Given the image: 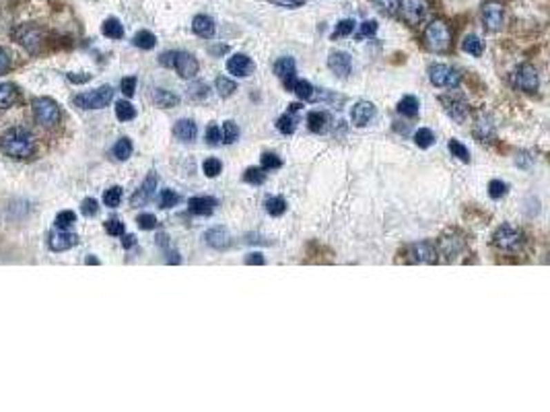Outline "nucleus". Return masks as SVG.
<instances>
[{
	"label": "nucleus",
	"instance_id": "obj_1",
	"mask_svg": "<svg viewBox=\"0 0 550 412\" xmlns=\"http://www.w3.org/2000/svg\"><path fill=\"white\" fill-rule=\"evenodd\" d=\"M0 150L12 159H25L33 155L35 142L31 133H27L25 128H12L0 138Z\"/></svg>",
	"mask_w": 550,
	"mask_h": 412
},
{
	"label": "nucleus",
	"instance_id": "obj_2",
	"mask_svg": "<svg viewBox=\"0 0 550 412\" xmlns=\"http://www.w3.org/2000/svg\"><path fill=\"white\" fill-rule=\"evenodd\" d=\"M422 41L424 48L431 52H445L451 43V31L449 25L441 19H435L426 25L424 33H422Z\"/></svg>",
	"mask_w": 550,
	"mask_h": 412
},
{
	"label": "nucleus",
	"instance_id": "obj_3",
	"mask_svg": "<svg viewBox=\"0 0 550 412\" xmlns=\"http://www.w3.org/2000/svg\"><path fill=\"white\" fill-rule=\"evenodd\" d=\"M114 99V89L112 87H99L95 91H89V93H81L72 99V104L79 108V110H101L106 106H110Z\"/></svg>",
	"mask_w": 550,
	"mask_h": 412
},
{
	"label": "nucleus",
	"instance_id": "obj_4",
	"mask_svg": "<svg viewBox=\"0 0 550 412\" xmlns=\"http://www.w3.org/2000/svg\"><path fill=\"white\" fill-rule=\"evenodd\" d=\"M524 244V233L518 227L501 225L493 235V246L501 252H515Z\"/></svg>",
	"mask_w": 550,
	"mask_h": 412
},
{
	"label": "nucleus",
	"instance_id": "obj_5",
	"mask_svg": "<svg viewBox=\"0 0 550 412\" xmlns=\"http://www.w3.org/2000/svg\"><path fill=\"white\" fill-rule=\"evenodd\" d=\"M429 81L441 89H458L462 83V75L447 64H433L429 68Z\"/></svg>",
	"mask_w": 550,
	"mask_h": 412
},
{
	"label": "nucleus",
	"instance_id": "obj_6",
	"mask_svg": "<svg viewBox=\"0 0 550 412\" xmlns=\"http://www.w3.org/2000/svg\"><path fill=\"white\" fill-rule=\"evenodd\" d=\"M33 116L41 126L50 128L60 122V108L50 97H37L33 99Z\"/></svg>",
	"mask_w": 550,
	"mask_h": 412
},
{
	"label": "nucleus",
	"instance_id": "obj_7",
	"mask_svg": "<svg viewBox=\"0 0 550 412\" xmlns=\"http://www.w3.org/2000/svg\"><path fill=\"white\" fill-rule=\"evenodd\" d=\"M511 85L518 89V91H524V93H536L538 91V72L534 66L530 64H522L513 75H511Z\"/></svg>",
	"mask_w": 550,
	"mask_h": 412
},
{
	"label": "nucleus",
	"instance_id": "obj_8",
	"mask_svg": "<svg viewBox=\"0 0 550 412\" xmlns=\"http://www.w3.org/2000/svg\"><path fill=\"white\" fill-rule=\"evenodd\" d=\"M398 10H400V17H402L411 27H416V25L426 17L429 4H426V0H400Z\"/></svg>",
	"mask_w": 550,
	"mask_h": 412
},
{
	"label": "nucleus",
	"instance_id": "obj_9",
	"mask_svg": "<svg viewBox=\"0 0 550 412\" xmlns=\"http://www.w3.org/2000/svg\"><path fill=\"white\" fill-rule=\"evenodd\" d=\"M406 260L411 264H435L437 262V248L431 242L414 244L406 250Z\"/></svg>",
	"mask_w": 550,
	"mask_h": 412
},
{
	"label": "nucleus",
	"instance_id": "obj_10",
	"mask_svg": "<svg viewBox=\"0 0 550 412\" xmlns=\"http://www.w3.org/2000/svg\"><path fill=\"white\" fill-rule=\"evenodd\" d=\"M173 68L177 70V75L181 79H192V77L198 75V60L192 54H188V52H175Z\"/></svg>",
	"mask_w": 550,
	"mask_h": 412
},
{
	"label": "nucleus",
	"instance_id": "obj_11",
	"mask_svg": "<svg viewBox=\"0 0 550 412\" xmlns=\"http://www.w3.org/2000/svg\"><path fill=\"white\" fill-rule=\"evenodd\" d=\"M375 114H377V110H375V106L371 101H359L351 110V122L357 128H365L375 118Z\"/></svg>",
	"mask_w": 550,
	"mask_h": 412
},
{
	"label": "nucleus",
	"instance_id": "obj_12",
	"mask_svg": "<svg viewBox=\"0 0 550 412\" xmlns=\"http://www.w3.org/2000/svg\"><path fill=\"white\" fill-rule=\"evenodd\" d=\"M275 72L278 75V79L282 81L284 89L286 91H293V85H295V75H297V66H295V60L284 56V58H278L275 64Z\"/></svg>",
	"mask_w": 550,
	"mask_h": 412
},
{
	"label": "nucleus",
	"instance_id": "obj_13",
	"mask_svg": "<svg viewBox=\"0 0 550 412\" xmlns=\"http://www.w3.org/2000/svg\"><path fill=\"white\" fill-rule=\"evenodd\" d=\"M482 21L489 31H499L503 25V6L495 0H489L482 6Z\"/></svg>",
	"mask_w": 550,
	"mask_h": 412
},
{
	"label": "nucleus",
	"instance_id": "obj_14",
	"mask_svg": "<svg viewBox=\"0 0 550 412\" xmlns=\"http://www.w3.org/2000/svg\"><path fill=\"white\" fill-rule=\"evenodd\" d=\"M79 244V237L75 233H68L66 229H58L56 233L48 235V246L52 252H66Z\"/></svg>",
	"mask_w": 550,
	"mask_h": 412
},
{
	"label": "nucleus",
	"instance_id": "obj_15",
	"mask_svg": "<svg viewBox=\"0 0 550 412\" xmlns=\"http://www.w3.org/2000/svg\"><path fill=\"white\" fill-rule=\"evenodd\" d=\"M254 60L246 54H233L229 60H227V70L233 75V77H250L254 72Z\"/></svg>",
	"mask_w": 550,
	"mask_h": 412
},
{
	"label": "nucleus",
	"instance_id": "obj_16",
	"mask_svg": "<svg viewBox=\"0 0 550 412\" xmlns=\"http://www.w3.org/2000/svg\"><path fill=\"white\" fill-rule=\"evenodd\" d=\"M328 66L334 75H338L340 79H346L353 70V60L346 52H332L328 58Z\"/></svg>",
	"mask_w": 550,
	"mask_h": 412
},
{
	"label": "nucleus",
	"instance_id": "obj_17",
	"mask_svg": "<svg viewBox=\"0 0 550 412\" xmlns=\"http://www.w3.org/2000/svg\"><path fill=\"white\" fill-rule=\"evenodd\" d=\"M155 188H157V175H155V173H148L146 179L142 182V186H140L137 192L132 194L130 204H132V206H144L146 202H150V198H153V194H155Z\"/></svg>",
	"mask_w": 550,
	"mask_h": 412
},
{
	"label": "nucleus",
	"instance_id": "obj_18",
	"mask_svg": "<svg viewBox=\"0 0 550 412\" xmlns=\"http://www.w3.org/2000/svg\"><path fill=\"white\" fill-rule=\"evenodd\" d=\"M204 242L213 250H227L231 248V235L225 227H213L204 233Z\"/></svg>",
	"mask_w": 550,
	"mask_h": 412
},
{
	"label": "nucleus",
	"instance_id": "obj_19",
	"mask_svg": "<svg viewBox=\"0 0 550 412\" xmlns=\"http://www.w3.org/2000/svg\"><path fill=\"white\" fill-rule=\"evenodd\" d=\"M441 104H443V108H445V112L455 120V122H464L466 120V116H468V106H466V101L464 99H460V97H451V95H447V97H441Z\"/></svg>",
	"mask_w": 550,
	"mask_h": 412
},
{
	"label": "nucleus",
	"instance_id": "obj_20",
	"mask_svg": "<svg viewBox=\"0 0 550 412\" xmlns=\"http://www.w3.org/2000/svg\"><path fill=\"white\" fill-rule=\"evenodd\" d=\"M188 206H190V213H194L198 217H208L215 213L217 200L213 196H194V198H190Z\"/></svg>",
	"mask_w": 550,
	"mask_h": 412
},
{
	"label": "nucleus",
	"instance_id": "obj_21",
	"mask_svg": "<svg viewBox=\"0 0 550 412\" xmlns=\"http://www.w3.org/2000/svg\"><path fill=\"white\" fill-rule=\"evenodd\" d=\"M192 29L198 37H204V39H210L217 31V25L215 21L208 17V14H196L194 21H192Z\"/></svg>",
	"mask_w": 550,
	"mask_h": 412
},
{
	"label": "nucleus",
	"instance_id": "obj_22",
	"mask_svg": "<svg viewBox=\"0 0 550 412\" xmlns=\"http://www.w3.org/2000/svg\"><path fill=\"white\" fill-rule=\"evenodd\" d=\"M472 135H474L476 140H480V142H493V140H495V126H493L491 118L480 116V118L476 120V124H474Z\"/></svg>",
	"mask_w": 550,
	"mask_h": 412
},
{
	"label": "nucleus",
	"instance_id": "obj_23",
	"mask_svg": "<svg viewBox=\"0 0 550 412\" xmlns=\"http://www.w3.org/2000/svg\"><path fill=\"white\" fill-rule=\"evenodd\" d=\"M173 137L181 142H192L194 138L198 137V128L192 120H177L175 126H173Z\"/></svg>",
	"mask_w": 550,
	"mask_h": 412
},
{
	"label": "nucleus",
	"instance_id": "obj_24",
	"mask_svg": "<svg viewBox=\"0 0 550 412\" xmlns=\"http://www.w3.org/2000/svg\"><path fill=\"white\" fill-rule=\"evenodd\" d=\"M328 124H330V120H328V114L326 112H309L307 126H309V130L313 135H324L328 130Z\"/></svg>",
	"mask_w": 550,
	"mask_h": 412
},
{
	"label": "nucleus",
	"instance_id": "obj_25",
	"mask_svg": "<svg viewBox=\"0 0 550 412\" xmlns=\"http://www.w3.org/2000/svg\"><path fill=\"white\" fill-rule=\"evenodd\" d=\"M153 101L157 108H163V110H169V108H175L179 104V97L171 91H165V89H155L153 91Z\"/></svg>",
	"mask_w": 550,
	"mask_h": 412
},
{
	"label": "nucleus",
	"instance_id": "obj_26",
	"mask_svg": "<svg viewBox=\"0 0 550 412\" xmlns=\"http://www.w3.org/2000/svg\"><path fill=\"white\" fill-rule=\"evenodd\" d=\"M17 35H19L21 43H23L29 52H37V46H39V31H37V29H33L31 25H27V27H23Z\"/></svg>",
	"mask_w": 550,
	"mask_h": 412
},
{
	"label": "nucleus",
	"instance_id": "obj_27",
	"mask_svg": "<svg viewBox=\"0 0 550 412\" xmlns=\"http://www.w3.org/2000/svg\"><path fill=\"white\" fill-rule=\"evenodd\" d=\"M462 50H464L466 54L474 56V58H480V56H482V52H484V46H482V41H480V37H478V35L470 33V35H466V37H464V41H462Z\"/></svg>",
	"mask_w": 550,
	"mask_h": 412
},
{
	"label": "nucleus",
	"instance_id": "obj_28",
	"mask_svg": "<svg viewBox=\"0 0 550 412\" xmlns=\"http://www.w3.org/2000/svg\"><path fill=\"white\" fill-rule=\"evenodd\" d=\"M17 101V87L10 83H0V112L12 108Z\"/></svg>",
	"mask_w": 550,
	"mask_h": 412
},
{
	"label": "nucleus",
	"instance_id": "obj_29",
	"mask_svg": "<svg viewBox=\"0 0 550 412\" xmlns=\"http://www.w3.org/2000/svg\"><path fill=\"white\" fill-rule=\"evenodd\" d=\"M418 108H420V104H418V99L414 95H406V97H402L398 101V112L402 116H406V118H416L418 116Z\"/></svg>",
	"mask_w": 550,
	"mask_h": 412
},
{
	"label": "nucleus",
	"instance_id": "obj_30",
	"mask_svg": "<svg viewBox=\"0 0 550 412\" xmlns=\"http://www.w3.org/2000/svg\"><path fill=\"white\" fill-rule=\"evenodd\" d=\"M276 128H278V133L284 135V137L293 135V133L297 130V118H295V112H286L284 116H280L278 122H276Z\"/></svg>",
	"mask_w": 550,
	"mask_h": 412
},
{
	"label": "nucleus",
	"instance_id": "obj_31",
	"mask_svg": "<svg viewBox=\"0 0 550 412\" xmlns=\"http://www.w3.org/2000/svg\"><path fill=\"white\" fill-rule=\"evenodd\" d=\"M101 31H104V35L110 37V39H122V37H124V27H122V23H120L118 19H108V21L101 25Z\"/></svg>",
	"mask_w": 550,
	"mask_h": 412
},
{
	"label": "nucleus",
	"instance_id": "obj_32",
	"mask_svg": "<svg viewBox=\"0 0 550 412\" xmlns=\"http://www.w3.org/2000/svg\"><path fill=\"white\" fill-rule=\"evenodd\" d=\"M112 155H114L118 161H126V159H130V155H132V142H130V138H120V140L114 144Z\"/></svg>",
	"mask_w": 550,
	"mask_h": 412
},
{
	"label": "nucleus",
	"instance_id": "obj_33",
	"mask_svg": "<svg viewBox=\"0 0 550 412\" xmlns=\"http://www.w3.org/2000/svg\"><path fill=\"white\" fill-rule=\"evenodd\" d=\"M293 93L301 99V101H311L315 95H313V87H311V83L309 81H295V85H293Z\"/></svg>",
	"mask_w": 550,
	"mask_h": 412
},
{
	"label": "nucleus",
	"instance_id": "obj_34",
	"mask_svg": "<svg viewBox=\"0 0 550 412\" xmlns=\"http://www.w3.org/2000/svg\"><path fill=\"white\" fill-rule=\"evenodd\" d=\"M116 118H118L120 122H130V120H135V118H137V110H135V106L128 104V101H118V104H116Z\"/></svg>",
	"mask_w": 550,
	"mask_h": 412
},
{
	"label": "nucleus",
	"instance_id": "obj_35",
	"mask_svg": "<svg viewBox=\"0 0 550 412\" xmlns=\"http://www.w3.org/2000/svg\"><path fill=\"white\" fill-rule=\"evenodd\" d=\"M132 43L137 48H140V50H153L157 46V37L150 31H138L137 35H135V39H132Z\"/></svg>",
	"mask_w": 550,
	"mask_h": 412
},
{
	"label": "nucleus",
	"instance_id": "obj_36",
	"mask_svg": "<svg viewBox=\"0 0 550 412\" xmlns=\"http://www.w3.org/2000/svg\"><path fill=\"white\" fill-rule=\"evenodd\" d=\"M447 148H449V153H451V157H458L462 163H468L470 161V150L460 142V140H455V138H451L449 142H447Z\"/></svg>",
	"mask_w": 550,
	"mask_h": 412
},
{
	"label": "nucleus",
	"instance_id": "obj_37",
	"mask_svg": "<svg viewBox=\"0 0 550 412\" xmlns=\"http://www.w3.org/2000/svg\"><path fill=\"white\" fill-rule=\"evenodd\" d=\"M266 213L273 215V217H280L286 213V200L280 198V196H271L266 200Z\"/></svg>",
	"mask_w": 550,
	"mask_h": 412
},
{
	"label": "nucleus",
	"instance_id": "obj_38",
	"mask_svg": "<svg viewBox=\"0 0 550 412\" xmlns=\"http://www.w3.org/2000/svg\"><path fill=\"white\" fill-rule=\"evenodd\" d=\"M215 85H217V91H219L221 97H231V95L235 93V89H237L235 81H231V79H227V77H219V79L215 81Z\"/></svg>",
	"mask_w": 550,
	"mask_h": 412
},
{
	"label": "nucleus",
	"instance_id": "obj_39",
	"mask_svg": "<svg viewBox=\"0 0 550 412\" xmlns=\"http://www.w3.org/2000/svg\"><path fill=\"white\" fill-rule=\"evenodd\" d=\"M244 179L248 184H252V186H262L266 182V173H264L262 167H250V169H246Z\"/></svg>",
	"mask_w": 550,
	"mask_h": 412
},
{
	"label": "nucleus",
	"instance_id": "obj_40",
	"mask_svg": "<svg viewBox=\"0 0 550 412\" xmlns=\"http://www.w3.org/2000/svg\"><path fill=\"white\" fill-rule=\"evenodd\" d=\"M120 202H122V188L120 186H114V188L104 192V204L106 206L116 208V206H120Z\"/></svg>",
	"mask_w": 550,
	"mask_h": 412
},
{
	"label": "nucleus",
	"instance_id": "obj_41",
	"mask_svg": "<svg viewBox=\"0 0 550 412\" xmlns=\"http://www.w3.org/2000/svg\"><path fill=\"white\" fill-rule=\"evenodd\" d=\"M433 142H435L433 130H429V128H418V130L414 133V144H416V146H420V148H429V146H433Z\"/></svg>",
	"mask_w": 550,
	"mask_h": 412
},
{
	"label": "nucleus",
	"instance_id": "obj_42",
	"mask_svg": "<svg viewBox=\"0 0 550 412\" xmlns=\"http://www.w3.org/2000/svg\"><path fill=\"white\" fill-rule=\"evenodd\" d=\"M355 27H357V23H355L353 19H342V21L336 25L332 37H334V39H336V37H346V35H351V33L355 31Z\"/></svg>",
	"mask_w": 550,
	"mask_h": 412
},
{
	"label": "nucleus",
	"instance_id": "obj_43",
	"mask_svg": "<svg viewBox=\"0 0 550 412\" xmlns=\"http://www.w3.org/2000/svg\"><path fill=\"white\" fill-rule=\"evenodd\" d=\"M202 171H204L206 177H217V175L223 171V163H221L219 159L210 157V159H206V161L202 163Z\"/></svg>",
	"mask_w": 550,
	"mask_h": 412
},
{
	"label": "nucleus",
	"instance_id": "obj_44",
	"mask_svg": "<svg viewBox=\"0 0 550 412\" xmlns=\"http://www.w3.org/2000/svg\"><path fill=\"white\" fill-rule=\"evenodd\" d=\"M75 221H77V215L72 210H62V213H58L54 223H56L58 229H68V227L75 225Z\"/></svg>",
	"mask_w": 550,
	"mask_h": 412
},
{
	"label": "nucleus",
	"instance_id": "obj_45",
	"mask_svg": "<svg viewBox=\"0 0 550 412\" xmlns=\"http://www.w3.org/2000/svg\"><path fill=\"white\" fill-rule=\"evenodd\" d=\"M188 95H190L192 99H196V101H204V99L208 97V87H206V83H194V85H190Z\"/></svg>",
	"mask_w": 550,
	"mask_h": 412
},
{
	"label": "nucleus",
	"instance_id": "obj_46",
	"mask_svg": "<svg viewBox=\"0 0 550 412\" xmlns=\"http://www.w3.org/2000/svg\"><path fill=\"white\" fill-rule=\"evenodd\" d=\"M507 194V184L505 182H501V179H493L491 184H489V196L493 198V200H499V198H503Z\"/></svg>",
	"mask_w": 550,
	"mask_h": 412
},
{
	"label": "nucleus",
	"instance_id": "obj_47",
	"mask_svg": "<svg viewBox=\"0 0 550 412\" xmlns=\"http://www.w3.org/2000/svg\"><path fill=\"white\" fill-rule=\"evenodd\" d=\"M177 202H179V194H177V192H173V190H163V192H161V198H159L161 208H171V206H175Z\"/></svg>",
	"mask_w": 550,
	"mask_h": 412
},
{
	"label": "nucleus",
	"instance_id": "obj_48",
	"mask_svg": "<svg viewBox=\"0 0 550 412\" xmlns=\"http://www.w3.org/2000/svg\"><path fill=\"white\" fill-rule=\"evenodd\" d=\"M237 137H239V128H237V124L235 122H225V126H223V142H227V144H233L235 140H237Z\"/></svg>",
	"mask_w": 550,
	"mask_h": 412
},
{
	"label": "nucleus",
	"instance_id": "obj_49",
	"mask_svg": "<svg viewBox=\"0 0 550 412\" xmlns=\"http://www.w3.org/2000/svg\"><path fill=\"white\" fill-rule=\"evenodd\" d=\"M282 167V161L280 157L275 153H264L262 155V169L264 171H273V169H280Z\"/></svg>",
	"mask_w": 550,
	"mask_h": 412
},
{
	"label": "nucleus",
	"instance_id": "obj_50",
	"mask_svg": "<svg viewBox=\"0 0 550 412\" xmlns=\"http://www.w3.org/2000/svg\"><path fill=\"white\" fill-rule=\"evenodd\" d=\"M106 231H108L112 237H122V235L126 233V227H124L122 221H118V219H110V221L106 223Z\"/></svg>",
	"mask_w": 550,
	"mask_h": 412
},
{
	"label": "nucleus",
	"instance_id": "obj_51",
	"mask_svg": "<svg viewBox=\"0 0 550 412\" xmlns=\"http://www.w3.org/2000/svg\"><path fill=\"white\" fill-rule=\"evenodd\" d=\"M137 225L140 227V229H144V231H150V229H155V227H157V217H155V215H148V213H144V215H138Z\"/></svg>",
	"mask_w": 550,
	"mask_h": 412
},
{
	"label": "nucleus",
	"instance_id": "obj_52",
	"mask_svg": "<svg viewBox=\"0 0 550 412\" xmlns=\"http://www.w3.org/2000/svg\"><path fill=\"white\" fill-rule=\"evenodd\" d=\"M373 4H375L382 12H386V14H394V12L398 10L400 0H373Z\"/></svg>",
	"mask_w": 550,
	"mask_h": 412
},
{
	"label": "nucleus",
	"instance_id": "obj_53",
	"mask_svg": "<svg viewBox=\"0 0 550 412\" xmlns=\"http://www.w3.org/2000/svg\"><path fill=\"white\" fill-rule=\"evenodd\" d=\"M120 89H122V93H124L126 97H132L135 91H137V77H126V79H122Z\"/></svg>",
	"mask_w": 550,
	"mask_h": 412
},
{
	"label": "nucleus",
	"instance_id": "obj_54",
	"mask_svg": "<svg viewBox=\"0 0 550 412\" xmlns=\"http://www.w3.org/2000/svg\"><path fill=\"white\" fill-rule=\"evenodd\" d=\"M81 210H83V215H85V217H95V215H97V210H99V206H97V200H93V198H85V200H83V204H81Z\"/></svg>",
	"mask_w": 550,
	"mask_h": 412
},
{
	"label": "nucleus",
	"instance_id": "obj_55",
	"mask_svg": "<svg viewBox=\"0 0 550 412\" xmlns=\"http://www.w3.org/2000/svg\"><path fill=\"white\" fill-rule=\"evenodd\" d=\"M221 138H223V135H221V128H219L217 124H210V126H208V130H206V140H208V144L217 146V144H221Z\"/></svg>",
	"mask_w": 550,
	"mask_h": 412
},
{
	"label": "nucleus",
	"instance_id": "obj_56",
	"mask_svg": "<svg viewBox=\"0 0 550 412\" xmlns=\"http://www.w3.org/2000/svg\"><path fill=\"white\" fill-rule=\"evenodd\" d=\"M375 31H377V21H365V23H361L359 37H371V35H375Z\"/></svg>",
	"mask_w": 550,
	"mask_h": 412
},
{
	"label": "nucleus",
	"instance_id": "obj_57",
	"mask_svg": "<svg viewBox=\"0 0 550 412\" xmlns=\"http://www.w3.org/2000/svg\"><path fill=\"white\" fill-rule=\"evenodd\" d=\"M268 2H273L276 6H282V8H299L305 4V0H268Z\"/></svg>",
	"mask_w": 550,
	"mask_h": 412
},
{
	"label": "nucleus",
	"instance_id": "obj_58",
	"mask_svg": "<svg viewBox=\"0 0 550 412\" xmlns=\"http://www.w3.org/2000/svg\"><path fill=\"white\" fill-rule=\"evenodd\" d=\"M10 68V56L4 48H0V75H4Z\"/></svg>",
	"mask_w": 550,
	"mask_h": 412
},
{
	"label": "nucleus",
	"instance_id": "obj_59",
	"mask_svg": "<svg viewBox=\"0 0 550 412\" xmlns=\"http://www.w3.org/2000/svg\"><path fill=\"white\" fill-rule=\"evenodd\" d=\"M246 264L248 266H262L264 264V258H262V254H248V258H246Z\"/></svg>",
	"mask_w": 550,
	"mask_h": 412
},
{
	"label": "nucleus",
	"instance_id": "obj_60",
	"mask_svg": "<svg viewBox=\"0 0 550 412\" xmlns=\"http://www.w3.org/2000/svg\"><path fill=\"white\" fill-rule=\"evenodd\" d=\"M173 58H175V52H165V54H161L159 62L163 66H173Z\"/></svg>",
	"mask_w": 550,
	"mask_h": 412
},
{
	"label": "nucleus",
	"instance_id": "obj_61",
	"mask_svg": "<svg viewBox=\"0 0 550 412\" xmlns=\"http://www.w3.org/2000/svg\"><path fill=\"white\" fill-rule=\"evenodd\" d=\"M68 79H70L72 83H87V81H91V75H83V77H79V75H68Z\"/></svg>",
	"mask_w": 550,
	"mask_h": 412
},
{
	"label": "nucleus",
	"instance_id": "obj_62",
	"mask_svg": "<svg viewBox=\"0 0 550 412\" xmlns=\"http://www.w3.org/2000/svg\"><path fill=\"white\" fill-rule=\"evenodd\" d=\"M135 244H137V237H135V235H124V239H122V246H124L126 250H128V248H132Z\"/></svg>",
	"mask_w": 550,
	"mask_h": 412
},
{
	"label": "nucleus",
	"instance_id": "obj_63",
	"mask_svg": "<svg viewBox=\"0 0 550 412\" xmlns=\"http://www.w3.org/2000/svg\"><path fill=\"white\" fill-rule=\"evenodd\" d=\"M210 52L213 54H225L227 52V46H215V48H210Z\"/></svg>",
	"mask_w": 550,
	"mask_h": 412
},
{
	"label": "nucleus",
	"instance_id": "obj_64",
	"mask_svg": "<svg viewBox=\"0 0 550 412\" xmlns=\"http://www.w3.org/2000/svg\"><path fill=\"white\" fill-rule=\"evenodd\" d=\"M87 264H99V262L95 258H87Z\"/></svg>",
	"mask_w": 550,
	"mask_h": 412
}]
</instances>
